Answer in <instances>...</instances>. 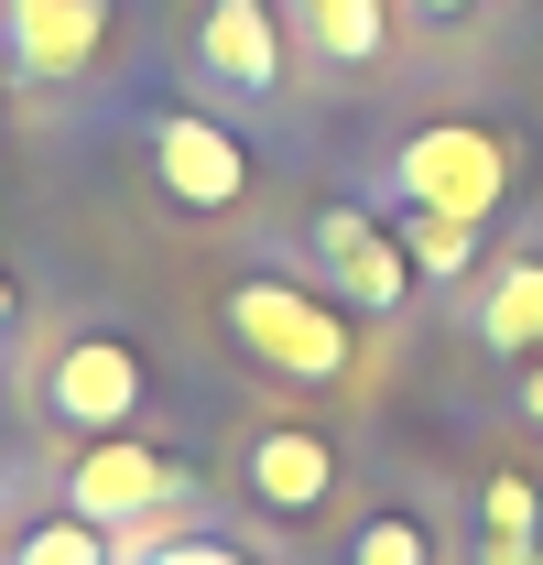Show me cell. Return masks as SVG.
I'll list each match as a JSON object with an SVG mask.
<instances>
[{"instance_id":"obj_5","label":"cell","mask_w":543,"mask_h":565,"mask_svg":"<svg viewBox=\"0 0 543 565\" xmlns=\"http://www.w3.org/2000/svg\"><path fill=\"white\" fill-rule=\"evenodd\" d=\"M152 174L174 207H239L251 196V152L217 131V120H163L152 131Z\"/></svg>"},{"instance_id":"obj_7","label":"cell","mask_w":543,"mask_h":565,"mask_svg":"<svg viewBox=\"0 0 543 565\" xmlns=\"http://www.w3.org/2000/svg\"><path fill=\"white\" fill-rule=\"evenodd\" d=\"M109 44V0H11V55L33 76H76Z\"/></svg>"},{"instance_id":"obj_9","label":"cell","mask_w":543,"mask_h":565,"mask_svg":"<svg viewBox=\"0 0 543 565\" xmlns=\"http://www.w3.org/2000/svg\"><path fill=\"white\" fill-rule=\"evenodd\" d=\"M206 66L228 76V87H272V76H283L272 0H206Z\"/></svg>"},{"instance_id":"obj_12","label":"cell","mask_w":543,"mask_h":565,"mask_svg":"<svg viewBox=\"0 0 543 565\" xmlns=\"http://www.w3.org/2000/svg\"><path fill=\"white\" fill-rule=\"evenodd\" d=\"M392 239H403V262H413V273H435V282H457V273L478 262V217H435V207H413Z\"/></svg>"},{"instance_id":"obj_11","label":"cell","mask_w":543,"mask_h":565,"mask_svg":"<svg viewBox=\"0 0 543 565\" xmlns=\"http://www.w3.org/2000/svg\"><path fill=\"white\" fill-rule=\"evenodd\" d=\"M478 338L500 359H533L543 349V262H511V273L489 282V305H478Z\"/></svg>"},{"instance_id":"obj_15","label":"cell","mask_w":543,"mask_h":565,"mask_svg":"<svg viewBox=\"0 0 543 565\" xmlns=\"http://www.w3.org/2000/svg\"><path fill=\"white\" fill-rule=\"evenodd\" d=\"M11 565H109V533H98V522H44V533H22V555Z\"/></svg>"},{"instance_id":"obj_6","label":"cell","mask_w":543,"mask_h":565,"mask_svg":"<svg viewBox=\"0 0 543 565\" xmlns=\"http://www.w3.org/2000/svg\"><path fill=\"white\" fill-rule=\"evenodd\" d=\"M55 414L87 424V435H120V424L141 414V359L120 349V338H76V349L55 359Z\"/></svg>"},{"instance_id":"obj_1","label":"cell","mask_w":543,"mask_h":565,"mask_svg":"<svg viewBox=\"0 0 543 565\" xmlns=\"http://www.w3.org/2000/svg\"><path fill=\"white\" fill-rule=\"evenodd\" d=\"M228 338L283 370V381H338L348 370V316L338 305H316V294H294V282H228Z\"/></svg>"},{"instance_id":"obj_3","label":"cell","mask_w":543,"mask_h":565,"mask_svg":"<svg viewBox=\"0 0 543 565\" xmlns=\"http://www.w3.org/2000/svg\"><path fill=\"white\" fill-rule=\"evenodd\" d=\"M174 490H185V479H174V457H152V446H131V435H98V446L76 457V479H66L76 522H98V533H120V522H152Z\"/></svg>"},{"instance_id":"obj_8","label":"cell","mask_w":543,"mask_h":565,"mask_svg":"<svg viewBox=\"0 0 543 565\" xmlns=\"http://www.w3.org/2000/svg\"><path fill=\"white\" fill-rule=\"evenodd\" d=\"M251 490H262V511H316L338 490V446L305 424H272V435H251Z\"/></svg>"},{"instance_id":"obj_13","label":"cell","mask_w":543,"mask_h":565,"mask_svg":"<svg viewBox=\"0 0 543 565\" xmlns=\"http://www.w3.org/2000/svg\"><path fill=\"white\" fill-rule=\"evenodd\" d=\"M478 533H489V544H533L543 533V490L522 479V468H500V479L478 490Z\"/></svg>"},{"instance_id":"obj_20","label":"cell","mask_w":543,"mask_h":565,"mask_svg":"<svg viewBox=\"0 0 543 565\" xmlns=\"http://www.w3.org/2000/svg\"><path fill=\"white\" fill-rule=\"evenodd\" d=\"M0 316H11V282H0Z\"/></svg>"},{"instance_id":"obj_16","label":"cell","mask_w":543,"mask_h":565,"mask_svg":"<svg viewBox=\"0 0 543 565\" xmlns=\"http://www.w3.org/2000/svg\"><path fill=\"white\" fill-rule=\"evenodd\" d=\"M141 565H251V555H228V544H152Z\"/></svg>"},{"instance_id":"obj_4","label":"cell","mask_w":543,"mask_h":565,"mask_svg":"<svg viewBox=\"0 0 543 565\" xmlns=\"http://www.w3.org/2000/svg\"><path fill=\"white\" fill-rule=\"evenodd\" d=\"M316 262L338 273V294L359 305V316H392V305L413 294L403 239H392L381 217H359V207H316Z\"/></svg>"},{"instance_id":"obj_19","label":"cell","mask_w":543,"mask_h":565,"mask_svg":"<svg viewBox=\"0 0 543 565\" xmlns=\"http://www.w3.org/2000/svg\"><path fill=\"white\" fill-rule=\"evenodd\" d=\"M413 11H468V0H413Z\"/></svg>"},{"instance_id":"obj_14","label":"cell","mask_w":543,"mask_h":565,"mask_svg":"<svg viewBox=\"0 0 543 565\" xmlns=\"http://www.w3.org/2000/svg\"><path fill=\"white\" fill-rule=\"evenodd\" d=\"M348 565H435V544H424V522H413V511H381V522H359Z\"/></svg>"},{"instance_id":"obj_10","label":"cell","mask_w":543,"mask_h":565,"mask_svg":"<svg viewBox=\"0 0 543 565\" xmlns=\"http://www.w3.org/2000/svg\"><path fill=\"white\" fill-rule=\"evenodd\" d=\"M294 11V33L327 55V66H370L381 55V33H392V11L381 0H283Z\"/></svg>"},{"instance_id":"obj_2","label":"cell","mask_w":543,"mask_h":565,"mask_svg":"<svg viewBox=\"0 0 543 565\" xmlns=\"http://www.w3.org/2000/svg\"><path fill=\"white\" fill-rule=\"evenodd\" d=\"M392 174H403L413 207H435V217H489L500 196H511V141L478 131V120H435V131L403 141Z\"/></svg>"},{"instance_id":"obj_17","label":"cell","mask_w":543,"mask_h":565,"mask_svg":"<svg viewBox=\"0 0 543 565\" xmlns=\"http://www.w3.org/2000/svg\"><path fill=\"white\" fill-rule=\"evenodd\" d=\"M478 565H543V544H489Z\"/></svg>"},{"instance_id":"obj_18","label":"cell","mask_w":543,"mask_h":565,"mask_svg":"<svg viewBox=\"0 0 543 565\" xmlns=\"http://www.w3.org/2000/svg\"><path fill=\"white\" fill-rule=\"evenodd\" d=\"M522 414L543 424V349H533V370H522Z\"/></svg>"}]
</instances>
